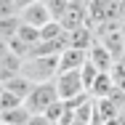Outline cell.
<instances>
[{"label": "cell", "instance_id": "277c9868", "mask_svg": "<svg viewBox=\"0 0 125 125\" xmlns=\"http://www.w3.org/2000/svg\"><path fill=\"white\" fill-rule=\"evenodd\" d=\"M19 19H21V24H29V27H37V29H43V27L53 21V16H51L48 5L43 3V0H35L32 5H27L19 11Z\"/></svg>", "mask_w": 125, "mask_h": 125}, {"label": "cell", "instance_id": "7a4b0ae2", "mask_svg": "<svg viewBox=\"0 0 125 125\" xmlns=\"http://www.w3.org/2000/svg\"><path fill=\"white\" fill-rule=\"evenodd\" d=\"M59 101V91L53 83H37L32 88V93L24 99V106L29 109V115H45L51 104Z\"/></svg>", "mask_w": 125, "mask_h": 125}, {"label": "cell", "instance_id": "8992f818", "mask_svg": "<svg viewBox=\"0 0 125 125\" xmlns=\"http://www.w3.org/2000/svg\"><path fill=\"white\" fill-rule=\"evenodd\" d=\"M88 61H91L99 72H112V67H115V61H117V59H115V56H112V51L99 40L93 48L88 51Z\"/></svg>", "mask_w": 125, "mask_h": 125}, {"label": "cell", "instance_id": "5bb4252c", "mask_svg": "<svg viewBox=\"0 0 125 125\" xmlns=\"http://www.w3.org/2000/svg\"><path fill=\"white\" fill-rule=\"evenodd\" d=\"M43 3H48V0H43Z\"/></svg>", "mask_w": 125, "mask_h": 125}, {"label": "cell", "instance_id": "ba28073f", "mask_svg": "<svg viewBox=\"0 0 125 125\" xmlns=\"http://www.w3.org/2000/svg\"><path fill=\"white\" fill-rule=\"evenodd\" d=\"M37 83H32L29 77H24V75H13L8 83H3V88L8 91V93H13V96H19V99L24 101L29 93H32V88H35Z\"/></svg>", "mask_w": 125, "mask_h": 125}, {"label": "cell", "instance_id": "4fadbf2b", "mask_svg": "<svg viewBox=\"0 0 125 125\" xmlns=\"http://www.w3.org/2000/svg\"><path fill=\"white\" fill-rule=\"evenodd\" d=\"M120 117H125V104H123V106H120Z\"/></svg>", "mask_w": 125, "mask_h": 125}, {"label": "cell", "instance_id": "9c48e42d", "mask_svg": "<svg viewBox=\"0 0 125 125\" xmlns=\"http://www.w3.org/2000/svg\"><path fill=\"white\" fill-rule=\"evenodd\" d=\"M115 88H117V85H115V80H112V72H99V77L93 80V85L88 88V93L96 96V99H109V93H112Z\"/></svg>", "mask_w": 125, "mask_h": 125}, {"label": "cell", "instance_id": "3957f363", "mask_svg": "<svg viewBox=\"0 0 125 125\" xmlns=\"http://www.w3.org/2000/svg\"><path fill=\"white\" fill-rule=\"evenodd\" d=\"M53 85H56L61 101H72V99H77V96H83V93H88L80 69H77V72H59L56 80H53Z\"/></svg>", "mask_w": 125, "mask_h": 125}, {"label": "cell", "instance_id": "52a82bcc", "mask_svg": "<svg viewBox=\"0 0 125 125\" xmlns=\"http://www.w3.org/2000/svg\"><path fill=\"white\" fill-rule=\"evenodd\" d=\"M99 43V37L93 35V29L85 24L80 29H72L69 32V48H80V51H91L93 45Z\"/></svg>", "mask_w": 125, "mask_h": 125}, {"label": "cell", "instance_id": "6da1fadb", "mask_svg": "<svg viewBox=\"0 0 125 125\" xmlns=\"http://www.w3.org/2000/svg\"><path fill=\"white\" fill-rule=\"evenodd\" d=\"M21 75L29 77L32 83H53L59 75V56L48 53V56H32L21 64Z\"/></svg>", "mask_w": 125, "mask_h": 125}, {"label": "cell", "instance_id": "5b68a950", "mask_svg": "<svg viewBox=\"0 0 125 125\" xmlns=\"http://www.w3.org/2000/svg\"><path fill=\"white\" fill-rule=\"evenodd\" d=\"M88 64V51L80 48H67L59 53V72H77Z\"/></svg>", "mask_w": 125, "mask_h": 125}, {"label": "cell", "instance_id": "8fae6325", "mask_svg": "<svg viewBox=\"0 0 125 125\" xmlns=\"http://www.w3.org/2000/svg\"><path fill=\"white\" fill-rule=\"evenodd\" d=\"M112 80H115V85L125 91V56H120L117 61H115V67H112Z\"/></svg>", "mask_w": 125, "mask_h": 125}, {"label": "cell", "instance_id": "30bf717a", "mask_svg": "<svg viewBox=\"0 0 125 125\" xmlns=\"http://www.w3.org/2000/svg\"><path fill=\"white\" fill-rule=\"evenodd\" d=\"M69 3H72V0H48L45 5H48L51 16H53L56 21H61V19H64V13L69 11Z\"/></svg>", "mask_w": 125, "mask_h": 125}, {"label": "cell", "instance_id": "7c38bea8", "mask_svg": "<svg viewBox=\"0 0 125 125\" xmlns=\"http://www.w3.org/2000/svg\"><path fill=\"white\" fill-rule=\"evenodd\" d=\"M24 101L19 99V96H13V93H8V91H3V96H0V112H8V109H16V106H21Z\"/></svg>", "mask_w": 125, "mask_h": 125}]
</instances>
